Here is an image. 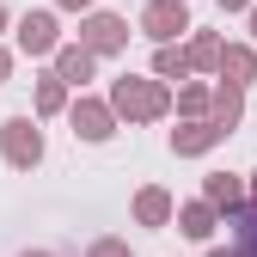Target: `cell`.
I'll list each match as a JSON object with an SVG mask.
<instances>
[{"label":"cell","mask_w":257,"mask_h":257,"mask_svg":"<svg viewBox=\"0 0 257 257\" xmlns=\"http://www.w3.org/2000/svg\"><path fill=\"white\" fill-rule=\"evenodd\" d=\"M147 31H153V37H172V31H184V7H172V0L147 7Z\"/></svg>","instance_id":"6da1fadb"},{"label":"cell","mask_w":257,"mask_h":257,"mask_svg":"<svg viewBox=\"0 0 257 257\" xmlns=\"http://www.w3.org/2000/svg\"><path fill=\"white\" fill-rule=\"evenodd\" d=\"M7 128H13V141H7V147H13L19 166H25V159H37V135H31V122H7Z\"/></svg>","instance_id":"7a4b0ae2"},{"label":"cell","mask_w":257,"mask_h":257,"mask_svg":"<svg viewBox=\"0 0 257 257\" xmlns=\"http://www.w3.org/2000/svg\"><path fill=\"white\" fill-rule=\"evenodd\" d=\"M49 43H55V25H49L43 13H37V19H25V49H49Z\"/></svg>","instance_id":"3957f363"},{"label":"cell","mask_w":257,"mask_h":257,"mask_svg":"<svg viewBox=\"0 0 257 257\" xmlns=\"http://www.w3.org/2000/svg\"><path fill=\"white\" fill-rule=\"evenodd\" d=\"M233 257H257V208L239 214V251H233Z\"/></svg>","instance_id":"277c9868"},{"label":"cell","mask_w":257,"mask_h":257,"mask_svg":"<svg viewBox=\"0 0 257 257\" xmlns=\"http://www.w3.org/2000/svg\"><path fill=\"white\" fill-rule=\"evenodd\" d=\"M80 135H92V141L110 135V122H104V110H98V104H86V110H80Z\"/></svg>","instance_id":"5b68a950"},{"label":"cell","mask_w":257,"mask_h":257,"mask_svg":"<svg viewBox=\"0 0 257 257\" xmlns=\"http://www.w3.org/2000/svg\"><path fill=\"white\" fill-rule=\"evenodd\" d=\"M92 43H98V49L122 43V25H116V19H92Z\"/></svg>","instance_id":"8992f818"},{"label":"cell","mask_w":257,"mask_h":257,"mask_svg":"<svg viewBox=\"0 0 257 257\" xmlns=\"http://www.w3.org/2000/svg\"><path fill=\"white\" fill-rule=\"evenodd\" d=\"M184 233L202 239V233H208V208H190V214H184Z\"/></svg>","instance_id":"52a82bcc"},{"label":"cell","mask_w":257,"mask_h":257,"mask_svg":"<svg viewBox=\"0 0 257 257\" xmlns=\"http://www.w3.org/2000/svg\"><path fill=\"white\" fill-rule=\"evenodd\" d=\"M61 68H68L74 80H86V68H92V61H86V49H74V55H61Z\"/></svg>","instance_id":"ba28073f"},{"label":"cell","mask_w":257,"mask_h":257,"mask_svg":"<svg viewBox=\"0 0 257 257\" xmlns=\"http://www.w3.org/2000/svg\"><path fill=\"white\" fill-rule=\"evenodd\" d=\"M98 257H122V251H116V245H104V251H98Z\"/></svg>","instance_id":"9c48e42d"},{"label":"cell","mask_w":257,"mask_h":257,"mask_svg":"<svg viewBox=\"0 0 257 257\" xmlns=\"http://www.w3.org/2000/svg\"><path fill=\"white\" fill-rule=\"evenodd\" d=\"M220 7H245V0H220Z\"/></svg>","instance_id":"30bf717a"},{"label":"cell","mask_w":257,"mask_h":257,"mask_svg":"<svg viewBox=\"0 0 257 257\" xmlns=\"http://www.w3.org/2000/svg\"><path fill=\"white\" fill-rule=\"evenodd\" d=\"M0 74H7V55H0Z\"/></svg>","instance_id":"8fae6325"},{"label":"cell","mask_w":257,"mask_h":257,"mask_svg":"<svg viewBox=\"0 0 257 257\" xmlns=\"http://www.w3.org/2000/svg\"><path fill=\"white\" fill-rule=\"evenodd\" d=\"M68 7H86V0H68Z\"/></svg>","instance_id":"7c38bea8"},{"label":"cell","mask_w":257,"mask_h":257,"mask_svg":"<svg viewBox=\"0 0 257 257\" xmlns=\"http://www.w3.org/2000/svg\"><path fill=\"white\" fill-rule=\"evenodd\" d=\"M214 257H233V251H214Z\"/></svg>","instance_id":"4fadbf2b"}]
</instances>
